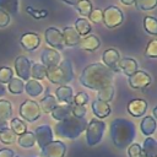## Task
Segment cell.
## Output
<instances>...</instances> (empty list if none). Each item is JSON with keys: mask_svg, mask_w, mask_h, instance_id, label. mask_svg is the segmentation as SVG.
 <instances>
[{"mask_svg": "<svg viewBox=\"0 0 157 157\" xmlns=\"http://www.w3.org/2000/svg\"><path fill=\"white\" fill-rule=\"evenodd\" d=\"M146 110H147V102L145 99L136 98V99H131L128 103V112L130 115L135 118L142 117L146 113Z\"/></svg>", "mask_w": 157, "mask_h": 157, "instance_id": "obj_16", "label": "cell"}, {"mask_svg": "<svg viewBox=\"0 0 157 157\" xmlns=\"http://www.w3.org/2000/svg\"><path fill=\"white\" fill-rule=\"evenodd\" d=\"M34 137H36V144L39 146V148H43L44 146H47L49 142L53 141V131L52 128L47 124L38 126L34 130Z\"/></svg>", "mask_w": 157, "mask_h": 157, "instance_id": "obj_13", "label": "cell"}, {"mask_svg": "<svg viewBox=\"0 0 157 157\" xmlns=\"http://www.w3.org/2000/svg\"><path fill=\"white\" fill-rule=\"evenodd\" d=\"M71 105H72V103L71 104H58L50 112V114L55 120L61 121V120H64L71 115Z\"/></svg>", "mask_w": 157, "mask_h": 157, "instance_id": "obj_22", "label": "cell"}, {"mask_svg": "<svg viewBox=\"0 0 157 157\" xmlns=\"http://www.w3.org/2000/svg\"><path fill=\"white\" fill-rule=\"evenodd\" d=\"M12 115V105L6 99H0V120L9 121Z\"/></svg>", "mask_w": 157, "mask_h": 157, "instance_id": "obj_31", "label": "cell"}, {"mask_svg": "<svg viewBox=\"0 0 157 157\" xmlns=\"http://www.w3.org/2000/svg\"><path fill=\"white\" fill-rule=\"evenodd\" d=\"M144 28L148 34H157V21L153 16H146L144 18Z\"/></svg>", "mask_w": 157, "mask_h": 157, "instance_id": "obj_35", "label": "cell"}, {"mask_svg": "<svg viewBox=\"0 0 157 157\" xmlns=\"http://www.w3.org/2000/svg\"><path fill=\"white\" fill-rule=\"evenodd\" d=\"M103 65H105L108 69H110L114 74L119 72V61H120V54L117 49L109 48L103 52L102 54Z\"/></svg>", "mask_w": 157, "mask_h": 157, "instance_id": "obj_12", "label": "cell"}, {"mask_svg": "<svg viewBox=\"0 0 157 157\" xmlns=\"http://www.w3.org/2000/svg\"><path fill=\"white\" fill-rule=\"evenodd\" d=\"M144 157H157V142L153 137H146L141 147Z\"/></svg>", "mask_w": 157, "mask_h": 157, "instance_id": "obj_24", "label": "cell"}, {"mask_svg": "<svg viewBox=\"0 0 157 157\" xmlns=\"http://www.w3.org/2000/svg\"><path fill=\"white\" fill-rule=\"evenodd\" d=\"M43 90H44L43 85H42L39 81H37V80L29 78V80H27L26 83H25V91H26V93H27L28 96H31V97H38V96L43 92Z\"/></svg>", "mask_w": 157, "mask_h": 157, "instance_id": "obj_23", "label": "cell"}, {"mask_svg": "<svg viewBox=\"0 0 157 157\" xmlns=\"http://www.w3.org/2000/svg\"><path fill=\"white\" fill-rule=\"evenodd\" d=\"M9 128L13 131L15 135H18V136L27 131V125H26V123H25L23 120H21L20 118H12V119H10Z\"/></svg>", "mask_w": 157, "mask_h": 157, "instance_id": "obj_30", "label": "cell"}, {"mask_svg": "<svg viewBox=\"0 0 157 157\" xmlns=\"http://www.w3.org/2000/svg\"><path fill=\"white\" fill-rule=\"evenodd\" d=\"M38 104H39V108H40L42 112H44V113H50L59 103H58V101H56V98H55L54 96L47 94L44 98H42L40 103H38Z\"/></svg>", "mask_w": 157, "mask_h": 157, "instance_id": "obj_26", "label": "cell"}, {"mask_svg": "<svg viewBox=\"0 0 157 157\" xmlns=\"http://www.w3.org/2000/svg\"><path fill=\"white\" fill-rule=\"evenodd\" d=\"M26 10H27V12H28L29 15H32L34 18H42V17H45V16L48 15L45 10H34L33 7H29V6H28Z\"/></svg>", "mask_w": 157, "mask_h": 157, "instance_id": "obj_45", "label": "cell"}, {"mask_svg": "<svg viewBox=\"0 0 157 157\" xmlns=\"http://www.w3.org/2000/svg\"><path fill=\"white\" fill-rule=\"evenodd\" d=\"M5 93H6V88H5V86L2 83H0V97H2Z\"/></svg>", "mask_w": 157, "mask_h": 157, "instance_id": "obj_51", "label": "cell"}, {"mask_svg": "<svg viewBox=\"0 0 157 157\" xmlns=\"http://www.w3.org/2000/svg\"><path fill=\"white\" fill-rule=\"evenodd\" d=\"M76 11L81 15V16H88L91 13V11L93 10L92 7V2L90 0H81L78 4L75 5Z\"/></svg>", "mask_w": 157, "mask_h": 157, "instance_id": "obj_36", "label": "cell"}, {"mask_svg": "<svg viewBox=\"0 0 157 157\" xmlns=\"http://www.w3.org/2000/svg\"><path fill=\"white\" fill-rule=\"evenodd\" d=\"M7 90L13 94H20L25 91V82L18 77H12L7 83Z\"/></svg>", "mask_w": 157, "mask_h": 157, "instance_id": "obj_34", "label": "cell"}, {"mask_svg": "<svg viewBox=\"0 0 157 157\" xmlns=\"http://www.w3.org/2000/svg\"><path fill=\"white\" fill-rule=\"evenodd\" d=\"M105 130V123L102 121L101 119L93 118L87 123V126L85 129L86 131V141L88 146H94L101 142L103 134Z\"/></svg>", "mask_w": 157, "mask_h": 157, "instance_id": "obj_5", "label": "cell"}, {"mask_svg": "<svg viewBox=\"0 0 157 157\" xmlns=\"http://www.w3.org/2000/svg\"><path fill=\"white\" fill-rule=\"evenodd\" d=\"M87 123L88 121L85 118H76L70 115L55 125V134L63 139L75 140L85 131Z\"/></svg>", "mask_w": 157, "mask_h": 157, "instance_id": "obj_3", "label": "cell"}, {"mask_svg": "<svg viewBox=\"0 0 157 157\" xmlns=\"http://www.w3.org/2000/svg\"><path fill=\"white\" fill-rule=\"evenodd\" d=\"M92 112L97 118L103 119V118H107L112 113V108H110L109 103L102 102L99 99H94L92 102Z\"/></svg>", "mask_w": 157, "mask_h": 157, "instance_id": "obj_21", "label": "cell"}, {"mask_svg": "<svg viewBox=\"0 0 157 157\" xmlns=\"http://www.w3.org/2000/svg\"><path fill=\"white\" fill-rule=\"evenodd\" d=\"M128 157H144L142 156V150L139 144H131L128 147Z\"/></svg>", "mask_w": 157, "mask_h": 157, "instance_id": "obj_42", "label": "cell"}, {"mask_svg": "<svg viewBox=\"0 0 157 157\" xmlns=\"http://www.w3.org/2000/svg\"><path fill=\"white\" fill-rule=\"evenodd\" d=\"M140 130H141V132H142L144 135H146L147 137H150V136L155 132V130H156V120H155L152 117H150V115L145 117V118L141 120Z\"/></svg>", "mask_w": 157, "mask_h": 157, "instance_id": "obj_25", "label": "cell"}, {"mask_svg": "<svg viewBox=\"0 0 157 157\" xmlns=\"http://www.w3.org/2000/svg\"><path fill=\"white\" fill-rule=\"evenodd\" d=\"M124 21V15L121 10L117 6H108L102 11V22L108 28H115L120 26Z\"/></svg>", "mask_w": 157, "mask_h": 157, "instance_id": "obj_6", "label": "cell"}, {"mask_svg": "<svg viewBox=\"0 0 157 157\" xmlns=\"http://www.w3.org/2000/svg\"><path fill=\"white\" fill-rule=\"evenodd\" d=\"M61 1H64V2L67 4V5H72V6H75V5L78 4L81 0H61Z\"/></svg>", "mask_w": 157, "mask_h": 157, "instance_id": "obj_49", "label": "cell"}, {"mask_svg": "<svg viewBox=\"0 0 157 157\" xmlns=\"http://www.w3.org/2000/svg\"><path fill=\"white\" fill-rule=\"evenodd\" d=\"M32 61L25 56V55H18L15 59V71L18 76V78H21L22 81H27L31 78V66H32Z\"/></svg>", "mask_w": 157, "mask_h": 157, "instance_id": "obj_8", "label": "cell"}, {"mask_svg": "<svg viewBox=\"0 0 157 157\" xmlns=\"http://www.w3.org/2000/svg\"><path fill=\"white\" fill-rule=\"evenodd\" d=\"M113 78L114 72L102 63H93L82 70L80 75V83L90 90L99 91L103 87L112 85Z\"/></svg>", "mask_w": 157, "mask_h": 157, "instance_id": "obj_1", "label": "cell"}, {"mask_svg": "<svg viewBox=\"0 0 157 157\" xmlns=\"http://www.w3.org/2000/svg\"><path fill=\"white\" fill-rule=\"evenodd\" d=\"M15 139H16V135L13 134V131H12L10 128H7V129L0 131V141H1L2 144L10 145V144H12V142L15 141Z\"/></svg>", "mask_w": 157, "mask_h": 157, "instance_id": "obj_38", "label": "cell"}, {"mask_svg": "<svg viewBox=\"0 0 157 157\" xmlns=\"http://www.w3.org/2000/svg\"><path fill=\"white\" fill-rule=\"evenodd\" d=\"M135 5L141 11H150L153 10L157 5V0H136Z\"/></svg>", "mask_w": 157, "mask_h": 157, "instance_id": "obj_37", "label": "cell"}, {"mask_svg": "<svg viewBox=\"0 0 157 157\" xmlns=\"http://www.w3.org/2000/svg\"><path fill=\"white\" fill-rule=\"evenodd\" d=\"M152 113H153V117H152V118L156 120V115H157V108H153V112H152Z\"/></svg>", "mask_w": 157, "mask_h": 157, "instance_id": "obj_52", "label": "cell"}, {"mask_svg": "<svg viewBox=\"0 0 157 157\" xmlns=\"http://www.w3.org/2000/svg\"><path fill=\"white\" fill-rule=\"evenodd\" d=\"M13 77V70L9 66L0 67V83H9L10 80Z\"/></svg>", "mask_w": 157, "mask_h": 157, "instance_id": "obj_39", "label": "cell"}, {"mask_svg": "<svg viewBox=\"0 0 157 157\" xmlns=\"http://www.w3.org/2000/svg\"><path fill=\"white\" fill-rule=\"evenodd\" d=\"M0 9L9 15H16L18 12V0H0Z\"/></svg>", "mask_w": 157, "mask_h": 157, "instance_id": "obj_33", "label": "cell"}, {"mask_svg": "<svg viewBox=\"0 0 157 157\" xmlns=\"http://www.w3.org/2000/svg\"><path fill=\"white\" fill-rule=\"evenodd\" d=\"M20 115L21 118H23L26 121H36L37 119H39L40 117V108H39V104L36 102V101H32V99H26L21 105H20Z\"/></svg>", "mask_w": 157, "mask_h": 157, "instance_id": "obj_7", "label": "cell"}, {"mask_svg": "<svg viewBox=\"0 0 157 157\" xmlns=\"http://www.w3.org/2000/svg\"><path fill=\"white\" fill-rule=\"evenodd\" d=\"M52 83L63 86L72 81L74 78V69L70 60H61L58 66L48 67L47 69V76H45Z\"/></svg>", "mask_w": 157, "mask_h": 157, "instance_id": "obj_4", "label": "cell"}, {"mask_svg": "<svg viewBox=\"0 0 157 157\" xmlns=\"http://www.w3.org/2000/svg\"><path fill=\"white\" fill-rule=\"evenodd\" d=\"M0 157H15V151L11 148H1Z\"/></svg>", "mask_w": 157, "mask_h": 157, "instance_id": "obj_47", "label": "cell"}, {"mask_svg": "<svg viewBox=\"0 0 157 157\" xmlns=\"http://www.w3.org/2000/svg\"><path fill=\"white\" fill-rule=\"evenodd\" d=\"M47 76V67L42 63H33L31 66V77L33 80H43Z\"/></svg>", "mask_w": 157, "mask_h": 157, "instance_id": "obj_29", "label": "cell"}, {"mask_svg": "<svg viewBox=\"0 0 157 157\" xmlns=\"http://www.w3.org/2000/svg\"><path fill=\"white\" fill-rule=\"evenodd\" d=\"M128 82H129V86L131 88H135V90H142V88H146L151 85L152 82V77L145 72V71H141V70H137L136 72H134L131 76H129L128 78Z\"/></svg>", "mask_w": 157, "mask_h": 157, "instance_id": "obj_9", "label": "cell"}, {"mask_svg": "<svg viewBox=\"0 0 157 157\" xmlns=\"http://www.w3.org/2000/svg\"><path fill=\"white\" fill-rule=\"evenodd\" d=\"M10 20H11L10 15L0 9V27H6L10 23Z\"/></svg>", "mask_w": 157, "mask_h": 157, "instance_id": "obj_46", "label": "cell"}, {"mask_svg": "<svg viewBox=\"0 0 157 157\" xmlns=\"http://www.w3.org/2000/svg\"><path fill=\"white\" fill-rule=\"evenodd\" d=\"M120 1H121V4H124V5L130 6V5H134L136 0H120Z\"/></svg>", "mask_w": 157, "mask_h": 157, "instance_id": "obj_50", "label": "cell"}, {"mask_svg": "<svg viewBox=\"0 0 157 157\" xmlns=\"http://www.w3.org/2000/svg\"><path fill=\"white\" fill-rule=\"evenodd\" d=\"M75 29H76V32L78 33V36L81 37V36H87V34H90V32L92 31V27H91V23L88 22V20H86V18H83V17H78L77 20H76V22H75V27H74Z\"/></svg>", "mask_w": 157, "mask_h": 157, "instance_id": "obj_27", "label": "cell"}, {"mask_svg": "<svg viewBox=\"0 0 157 157\" xmlns=\"http://www.w3.org/2000/svg\"><path fill=\"white\" fill-rule=\"evenodd\" d=\"M66 146L61 141H52L43 148H40L42 157H64Z\"/></svg>", "mask_w": 157, "mask_h": 157, "instance_id": "obj_11", "label": "cell"}, {"mask_svg": "<svg viewBox=\"0 0 157 157\" xmlns=\"http://www.w3.org/2000/svg\"><path fill=\"white\" fill-rule=\"evenodd\" d=\"M44 38H45V42L48 43V45H50L54 49L61 50L65 47L61 31L56 27H48L44 32Z\"/></svg>", "mask_w": 157, "mask_h": 157, "instance_id": "obj_10", "label": "cell"}, {"mask_svg": "<svg viewBox=\"0 0 157 157\" xmlns=\"http://www.w3.org/2000/svg\"><path fill=\"white\" fill-rule=\"evenodd\" d=\"M17 144L21 146V147H25V148H31L36 145V137H34V134L32 131H26L23 132L22 135L18 136L17 139Z\"/></svg>", "mask_w": 157, "mask_h": 157, "instance_id": "obj_28", "label": "cell"}, {"mask_svg": "<svg viewBox=\"0 0 157 157\" xmlns=\"http://www.w3.org/2000/svg\"><path fill=\"white\" fill-rule=\"evenodd\" d=\"M88 17H90V20H91L92 22H94V23L102 22V10H99V9H93V10L91 11V13L88 15Z\"/></svg>", "mask_w": 157, "mask_h": 157, "instance_id": "obj_44", "label": "cell"}, {"mask_svg": "<svg viewBox=\"0 0 157 157\" xmlns=\"http://www.w3.org/2000/svg\"><path fill=\"white\" fill-rule=\"evenodd\" d=\"M109 132L114 146L119 150H124L132 144L136 136V126L125 118H117L110 123Z\"/></svg>", "mask_w": 157, "mask_h": 157, "instance_id": "obj_2", "label": "cell"}, {"mask_svg": "<svg viewBox=\"0 0 157 157\" xmlns=\"http://www.w3.org/2000/svg\"><path fill=\"white\" fill-rule=\"evenodd\" d=\"M145 55L152 59L157 58V40L152 39L151 42H148V44L146 45V50H145Z\"/></svg>", "mask_w": 157, "mask_h": 157, "instance_id": "obj_40", "label": "cell"}, {"mask_svg": "<svg viewBox=\"0 0 157 157\" xmlns=\"http://www.w3.org/2000/svg\"><path fill=\"white\" fill-rule=\"evenodd\" d=\"M7 128H9V121H2V120H0V131L5 130V129H7Z\"/></svg>", "mask_w": 157, "mask_h": 157, "instance_id": "obj_48", "label": "cell"}, {"mask_svg": "<svg viewBox=\"0 0 157 157\" xmlns=\"http://www.w3.org/2000/svg\"><path fill=\"white\" fill-rule=\"evenodd\" d=\"M40 59H42V64L48 69V67H54V66H58L61 61V56H60V53L55 49H44L42 52V55H40Z\"/></svg>", "mask_w": 157, "mask_h": 157, "instance_id": "obj_15", "label": "cell"}, {"mask_svg": "<svg viewBox=\"0 0 157 157\" xmlns=\"http://www.w3.org/2000/svg\"><path fill=\"white\" fill-rule=\"evenodd\" d=\"M139 70V66H137V63L135 59L132 58H120V61H119V71H121L123 74H125L128 77L131 76L134 72H136Z\"/></svg>", "mask_w": 157, "mask_h": 157, "instance_id": "obj_20", "label": "cell"}, {"mask_svg": "<svg viewBox=\"0 0 157 157\" xmlns=\"http://www.w3.org/2000/svg\"><path fill=\"white\" fill-rule=\"evenodd\" d=\"M63 34V39H64V44L67 47H75L78 44L81 37L78 36V33L76 32V29L71 26H66L65 28H63L61 31Z\"/></svg>", "mask_w": 157, "mask_h": 157, "instance_id": "obj_17", "label": "cell"}, {"mask_svg": "<svg viewBox=\"0 0 157 157\" xmlns=\"http://www.w3.org/2000/svg\"><path fill=\"white\" fill-rule=\"evenodd\" d=\"M15 157H18V156H15Z\"/></svg>", "mask_w": 157, "mask_h": 157, "instance_id": "obj_53", "label": "cell"}, {"mask_svg": "<svg viewBox=\"0 0 157 157\" xmlns=\"http://www.w3.org/2000/svg\"><path fill=\"white\" fill-rule=\"evenodd\" d=\"M77 45H78L81 49H83V50L94 52L96 49L99 48L101 40H99V38H98L97 36H94V34H87V36H85L83 38L80 39V42H78Z\"/></svg>", "mask_w": 157, "mask_h": 157, "instance_id": "obj_18", "label": "cell"}, {"mask_svg": "<svg viewBox=\"0 0 157 157\" xmlns=\"http://www.w3.org/2000/svg\"><path fill=\"white\" fill-rule=\"evenodd\" d=\"M55 98L58 102H61L64 104H71L74 98V91L67 85L59 86L55 91Z\"/></svg>", "mask_w": 157, "mask_h": 157, "instance_id": "obj_19", "label": "cell"}, {"mask_svg": "<svg viewBox=\"0 0 157 157\" xmlns=\"http://www.w3.org/2000/svg\"><path fill=\"white\" fill-rule=\"evenodd\" d=\"M113 97H114V86L113 85L105 86L102 90L97 91V99H99L102 102L109 103L113 99Z\"/></svg>", "mask_w": 157, "mask_h": 157, "instance_id": "obj_32", "label": "cell"}, {"mask_svg": "<svg viewBox=\"0 0 157 157\" xmlns=\"http://www.w3.org/2000/svg\"><path fill=\"white\" fill-rule=\"evenodd\" d=\"M20 44L25 50L33 52L36 50L40 44V37L34 32H27L23 33L20 37Z\"/></svg>", "mask_w": 157, "mask_h": 157, "instance_id": "obj_14", "label": "cell"}, {"mask_svg": "<svg viewBox=\"0 0 157 157\" xmlns=\"http://www.w3.org/2000/svg\"><path fill=\"white\" fill-rule=\"evenodd\" d=\"M90 101L88 98V94L86 92H78L74 98H72V104H76V105H85L87 104Z\"/></svg>", "mask_w": 157, "mask_h": 157, "instance_id": "obj_41", "label": "cell"}, {"mask_svg": "<svg viewBox=\"0 0 157 157\" xmlns=\"http://www.w3.org/2000/svg\"><path fill=\"white\" fill-rule=\"evenodd\" d=\"M71 115H74L76 118H85V115H86V108H85V105L72 104L71 105Z\"/></svg>", "mask_w": 157, "mask_h": 157, "instance_id": "obj_43", "label": "cell"}]
</instances>
